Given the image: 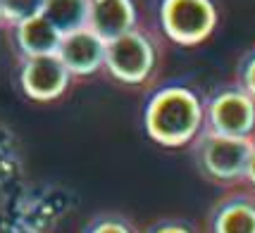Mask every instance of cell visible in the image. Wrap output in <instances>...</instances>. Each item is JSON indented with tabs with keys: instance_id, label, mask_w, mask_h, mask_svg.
Returning a JSON list of instances; mask_svg holds the SVG:
<instances>
[{
	"instance_id": "cell-1",
	"label": "cell",
	"mask_w": 255,
	"mask_h": 233,
	"mask_svg": "<svg viewBox=\"0 0 255 233\" xmlns=\"http://www.w3.org/2000/svg\"><path fill=\"white\" fill-rule=\"evenodd\" d=\"M205 93L189 78L153 83L141 105L143 133L155 145L184 148L203 129Z\"/></svg>"
},
{
	"instance_id": "cell-2",
	"label": "cell",
	"mask_w": 255,
	"mask_h": 233,
	"mask_svg": "<svg viewBox=\"0 0 255 233\" xmlns=\"http://www.w3.org/2000/svg\"><path fill=\"white\" fill-rule=\"evenodd\" d=\"M165 62V41L150 24H138L136 29L105 43L103 72L127 88H150L160 77Z\"/></svg>"
},
{
	"instance_id": "cell-3",
	"label": "cell",
	"mask_w": 255,
	"mask_h": 233,
	"mask_svg": "<svg viewBox=\"0 0 255 233\" xmlns=\"http://www.w3.org/2000/svg\"><path fill=\"white\" fill-rule=\"evenodd\" d=\"M153 29L181 48L205 43L220 24L217 0H153Z\"/></svg>"
},
{
	"instance_id": "cell-4",
	"label": "cell",
	"mask_w": 255,
	"mask_h": 233,
	"mask_svg": "<svg viewBox=\"0 0 255 233\" xmlns=\"http://www.w3.org/2000/svg\"><path fill=\"white\" fill-rule=\"evenodd\" d=\"M191 159L200 176L220 188H234L244 183L246 162L251 155L253 138H227L200 129L191 141Z\"/></svg>"
},
{
	"instance_id": "cell-5",
	"label": "cell",
	"mask_w": 255,
	"mask_h": 233,
	"mask_svg": "<svg viewBox=\"0 0 255 233\" xmlns=\"http://www.w3.org/2000/svg\"><path fill=\"white\" fill-rule=\"evenodd\" d=\"M203 129L227 138H255V98L236 81L215 86L205 93Z\"/></svg>"
},
{
	"instance_id": "cell-6",
	"label": "cell",
	"mask_w": 255,
	"mask_h": 233,
	"mask_svg": "<svg viewBox=\"0 0 255 233\" xmlns=\"http://www.w3.org/2000/svg\"><path fill=\"white\" fill-rule=\"evenodd\" d=\"M19 88L33 102H53L65 95L74 77L67 72L62 60L57 55H36L19 57L17 69Z\"/></svg>"
},
{
	"instance_id": "cell-7",
	"label": "cell",
	"mask_w": 255,
	"mask_h": 233,
	"mask_svg": "<svg viewBox=\"0 0 255 233\" xmlns=\"http://www.w3.org/2000/svg\"><path fill=\"white\" fill-rule=\"evenodd\" d=\"M55 55L62 60V65L74 78L93 77V74L103 72L105 41L93 29L81 26L77 31L62 33Z\"/></svg>"
},
{
	"instance_id": "cell-8",
	"label": "cell",
	"mask_w": 255,
	"mask_h": 233,
	"mask_svg": "<svg viewBox=\"0 0 255 233\" xmlns=\"http://www.w3.org/2000/svg\"><path fill=\"white\" fill-rule=\"evenodd\" d=\"M208 233H255V190H229L208 212Z\"/></svg>"
},
{
	"instance_id": "cell-9",
	"label": "cell",
	"mask_w": 255,
	"mask_h": 233,
	"mask_svg": "<svg viewBox=\"0 0 255 233\" xmlns=\"http://www.w3.org/2000/svg\"><path fill=\"white\" fill-rule=\"evenodd\" d=\"M138 24H143L138 0H91L89 29H93L105 43L136 29Z\"/></svg>"
},
{
	"instance_id": "cell-10",
	"label": "cell",
	"mask_w": 255,
	"mask_h": 233,
	"mask_svg": "<svg viewBox=\"0 0 255 233\" xmlns=\"http://www.w3.org/2000/svg\"><path fill=\"white\" fill-rule=\"evenodd\" d=\"M12 31V43L19 57H36V55H55L62 33L45 19L43 14L29 17L19 24L7 26Z\"/></svg>"
},
{
	"instance_id": "cell-11",
	"label": "cell",
	"mask_w": 255,
	"mask_h": 233,
	"mask_svg": "<svg viewBox=\"0 0 255 233\" xmlns=\"http://www.w3.org/2000/svg\"><path fill=\"white\" fill-rule=\"evenodd\" d=\"M89 5L91 0H45L41 14L60 33H69L89 26Z\"/></svg>"
},
{
	"instance_id": "cell-12",
	"label": "cell",
	"mask_w": 255,
	"mask_h": 233,
	"mask_svg": "<svg viewBox=\"0 0 255 233\" xmlns=\"http://www.w3.org/2000/svg\"><path fill=\"white\" fill-rule=\"evenodd\" d=\"M81 233H141L138 226L122 212H98Z\"/></svg>"
},
{
	"instance_id": "cell-13",
	"label": "cell",
	"mask_w": 255,
	"mask_h": 233,
	"mask_svg": "<svg viewBox=\"0 0 255 233\" xmlns=\"http://www.w3.org/2000/svg\"><path fill=\"white\" fill-rule=\"evenodd\" d=\"M45 0H0L2 7V26L19 24L29 17H36L43 12Z\"/></svg>"
},
{
	"instance_id": "cell-14",
	"label": "cell",
	"mask_w": 255,
	"mask_h": 233,
	"mask_svg": "<svg viewBox=\"0 0 255 233\" xmlns=\"http://www.w3.org/2000/svg\"><path fill=\"white\" fill-rule=\"evenodd\" d=\"M234 81H236L251 98H255V45H251L248 50H244V53L239 55Z\"/></svg>"
},
{
	"instance_id": "cell-15",
	"label": "cell",
	"mask_w": 255,
	"mask_h": 233,
	"mask_svg": "<svg viewBox=\"0 0 255 233\" xmlns=\"http://www.w3.org/2000/svg\"><path fill=\"white\" fill-rule=\"evenodd\" d=\"M145 233H198V229L186 219H157L145 229Z\"/></svg>"
},
{
	"instance_id": "cell-16",
	"label": "cell",
	"mask_w": 255,
	"mask_h": 233,
	"mask_svg": "<svg viewBox=\"0 0 255 233\" xmlns=\"http://www.w3.org/2000/svg\"><path fill=\"white\" fill-rule=\"evenodd\" d=\"M244 183L251 190H255V138H253V145H251V155H248V162H246Z\"/></svg>"
},
{
	"instance_id": "cell-17",
	"label": "cell",
	"mask_w": 255,
	"mask_h": 233,
	"mask_svg": "<svg viewBox=\"0 0 255 233\" xmlns=\"http://www.w3.org/2000/svg\"><path fill=\"white\" fill-rule=\"evenodd\" d=\"M0 26H2V7H0Z\"/></svg>"
}]
</instances>
